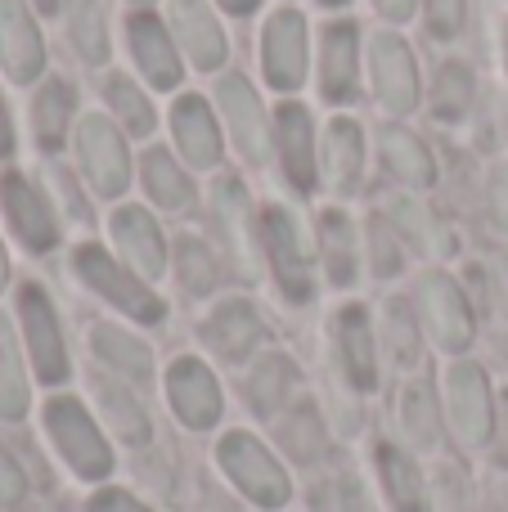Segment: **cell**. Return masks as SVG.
<instances>
[{
	"mask_svg": "<svg viewBox=\"0 0 508 512\" xmlns=\"http://www.w3.org/2000/svg\"><path fill=\"white\" fill-rule=\"evenodd\" d=\"M45 427H50V441L59 445V454L68 459V468L86 481H99L113 472V454H108V441L99 436L95 418L77 405L72 396H54L45 405Z\"/></svg>",
	"mask_w": 508,
	"mask_h": 512,
	"instance_id": "cell-1",
	"label": "cell"
},
{
	"mask_svg": "<svg viewBox=\"0 0 508 512\" xmlns=\"http://www.w3.org/2000/svg\"><path fill=\"white\" fill-rule=\"evenodd\" d=\"M72 265H77V274L90 283V288L99 292V297H108L117 310H126L131 319H144V324H158V319L167 315V306H162L158 292H153L149 283L140 279V274L122 270V265H117L104 248H95V243L77 248V256H72Z\"/></svg>",
	"mask_w": 508,
	"mask_h": 512,
	"instance_id": "cell-2",
	"label": "cell"
},
{
	"mask_svg": "<svg viewBox=\"0 0 508 512\" xmlns=\"http://www.w3.org/2000/svg\"><path fill=\"white\" fill-rule=\"evenodd\" d=\"M221 468L230 472V481L261 508H284L293 486H288V472L275 463V454L261 441H252L248 432H230L221 441Z\"/></svg>",
	"mask_w": 508,
	"mask_h": 512,
	"instance_id": "cell-3",
	"label": "cell"
},
{
	"mask_svg": "<svg viewBox=\"0 0 508 512\" xmlns=\"http://www.w3.org/2000/svg\"><path fill=\"white\" fill-rule=\"evenodd\" d=\"M18 319H23V342L27 355H32L36 378L59 387L68 378V346H63L59 315H54L50 297L36 283H23V292H18Z\"/></svg>",
	"mask_w": 508,
	"mask_h": 512,
	"instance_id": "cell-4",
	"label": "cell"
},
{
	"mask_svg": "<svg viewBox=\"0 0 508 512\" xmlns=\"http://www.w3.org/2000/svg\"><path fill=\"white\" fill-rule=\"evenodd\" d=\"M0 207H5L9 230L23 239L27 252H50L59 243V221L50 212V198L27 176H18V171L0 176Z\"/></svg>",
	"mask_w": 508,
	"mask_h": 512,
	"instance_id": "cell-5",
	"label": "cell"
},
{
	"mask_svg": "<svg viewBox=\"0 0 508 512\" xmlns=\"http://www.w3.org/2000/svg\"><path fill=\"white\" fill-rule=\"evenodd\" d=\"M77 149H81V171L90 176V185L104 198H117L131 180V158L126 144L104 117H81L77 126Z\"/></svg>",
	"mask_w": 508,
	"mask_h": 512,
	"instance_id": "cell-6",
	"label": "cell"
},
{
	"mask_svg": "<svg viewBox=\"0 0 508 512\" xmlns=\"http://www.w3.org/2000/svg\"><path fill=\"white\" fill-rule=\"evenodd\" d=\"M369 59H374V90L387 113H414L419 108V68H414L410 45L396 32H378Z\"/></svg>",
	"mask_w": 508,
	"mask_h": 512,
	"instance_id": "cell-7",
	"label": "cell"
},
{
	"mask_svg": "<svg viewBox=\"0 0 508 512\" xmlns=\"http://www.w3.org/2000/svg\"><path fill=\"white\" fill-rule=\"evenodd\" d=\"M0 68L18 86H32L45 68V41L23 0H0Z\"/></svg>",
	"mask_w": 508,
	"mask_h": 512,
	"instance_id": "cell-8",
	"label": "cell"
},
{
	"mask_svg": "<svg viewBox=\"0 0 508 512\" xmlns=\"http://www.w3.org/2000/svg\"><path fill=\"white\" fill-rule=\"evenodd\" d=\"M167 400L180 423L194 432H207L221 418V387H216L212 369L203 360H189V355L167 369Z\"/></svg>",
	"mask_w": 508,
	"mask_h": 512,
	"instance_id": "cell-9",
	"label": "cell"
},
{
	"mask_svg": "<svg viewBox=\"0 0 508 512\" xmlns=\"http://www.w3.org/2000/svg\"><path fill=\"white\" fill-rule=\"evenodd\" d=\"M261 59H266V81L275 90H297L306 77V18L297 9H279L266 23V45H261Z\"/></svg>",
	"mask_w": 508,
	"mask_h": 512,
	"instance_id": "cell-10",
	"label": "cell"
},
{
	"mask_svg": "<svg viewBox=\"0 0 508 512\" xmlns=\"http://www.w3.org/2000/svg\"><path fill=\"white\" fill-rule=\"evenodd\" d=\"M419 310H423V324L437 337V346L464 351L473 342V310H468L459 283H450L446 274H428L419 283Z\"/></svg>",
	"mask_w": 508,
	"mask_h": 512,
	"instance_id": "cell-11",
	"label": "cell"
},
{
	"mask_svg": "<svg viewBox=\"0 0 508 512\" xmlns=\"http://www.w3.org/2000/svg\"><path fill=\"white\" fill-rule=\"evenodd\" d=\"M261 243H266V252H270V265H275V274H279L284 297L288 301L311 297V265H306L302 239H297V225L288 221V212H279V207L261 212Z\"/></svg>",
	"mask_w": 508,
	"mask_h": 512,
	"instance_id": "cell-12",
	"label": "cell"
},
{
	"mask_svg": "<svg viewBox=\"0 0 508 512\" xmlns=\"http://www.w3.org/2000/svg\"><path fill=\"white\" fill-rule=\"evenodd\" d=\"M216 104H221V113H225V122H230L234 140H239L243 158H248V162H266V153H270V122H266V108H261L257 90H252L243 77H221V86H216Z\"/></svg>",
	"mask_w": 508,
	"mask_h": 512,
	"instance_id": "cell-13",
	"label": "cell"
},
{
	"mask_svg": "<svg viewBox=\"0 0 508 512\" xmlns=\"http://www.w3.org/2000/svg\"><path fill=\"white\" fill-rule=\"evenodd\" d=\"M275 144H279V167L293 180L297 194L315 189V126L302 104H279L275 113Z\"/></svg>",
	"mask_w": 508,
	"mask_h": 512,
	"instance_id": "cell-14",
	"label": "cell"
},
{
	"mask_svg": "<svg viewBox=\"0 0 508 512\" xmlns=\"http://www.w3.org/2000/svg\"><path fill=\"white\" fill-rule=\"evenodd\" d=\"M450 414L468 445H486L495 432V409H491V387L477 364H455L450 369Z\"/></svg>",
	"mask_w": 508,
	"mask_h": 512,
	"instance_id": "cell-15",
	"label": "cell"
},
{
	"mask_svg": "<svg viewBox=\"0 0 508 512\" xmlns=\"http://www.w3.org/2000/svg\"><path fill=\"white\" fill-rule=\"evenodd\" d=\"M360 36L356 23H329L320 41V95L329 104H347L360 77Z\"/></svg>",
	"mask_w": 508,
	"mask_h": 512,
	"instance_id": "cell-16",
	"label": "cell"
},
{
	"mask_svg": "<svg viewBox=\"0 0 508 512\" xmlns=\"http://www.w3.org/2000/svg\"><path fill=\"white\" fill-rule=\"evenodd\" d=\"M171 27L180 32V45L194 59V68L216 72L225 63V32L207 0H171Z\"/></svg>",
	"mask_w": 508,
	"mask_h": 512,
	"instance_id": "cell-17",
	"label": "cell"
},
{
	"mask_svg": "<svg viewBox=\"0 0 508 512\" xmlns=\"http://www.w3.org/2000/svg\"><path fill=\"white\" fill-rule=\"evenodd\" d=\"M126 32H131V54H135V63L144 68V77H149L158 90L176 86L180 81V59H176V45H171L167 27L144 9V14H135L131 23H126Z\"/></svg>",
	"mask_w": 508,
	"mask_h": 512,
	"instance_id": "cell-18",
	"label": "cell"
},
{
	"mask_svg": "<svg viewBox=\"0 0 508 512\" xmlns=\"http://www.w3.org/2000/svg\"><path fill=\"white\" fill-rule=\"evenodd\" d=\"M171 131H176V144L194 167H216L221 162V135H216V117L212 108L198 95H180L176 108H171Z\"/></svg>",
	"mask_w": 508,
	"mask_h": 512,
	"instance_id": "cell-19",
	"label": "cell"
},
{
	"mask_svg": "<svg viewBox=\"0 0 508 512\" xmlns=\"http://www.w3.org/2000/svg\"><path fill=\"white\" fill-rule=\"evenodd\" d=\"M360 176H365V140H360V126L338 117L324 131V180L338 198L356 194Z\"/></svg>",
	"mask_w": 508,
	"mask_h": 512,
	"instance_id": "cell-20",
	"label": "cell"
},
{
	"mask_svg": "<svg viewBox=\"0 0 508 512\" xmlns=\"http://www.w3.org/2000/svg\"><path fill=\"white\" fill-rule=\"evenodd\" d=\"M113 239L117 248L126 252V261L135 265V274L144 279H158L162 265H167V252H162V234L153 225V216L144 207H117L113 212Z\"/></svg>",
	"mask_w": 508,
	"mask_h": 512,
	"instance_id": "cell-21",
	"label": "cell"
},
{
	"mask_svg": "<svg viewBox=\"0 0 508 512\" xmlns=\"http://www.w3.org/2000/svg\"><path fill=\"white\" fill-rule=\"evenodd\" d=\"M203 337L216 355L243 360V355H252V346L266 337V328H261V315L248 306V301H225V306H216L212 319L203 324Z\"/></svg>",
	"mask_w": 508,
	"mask_h": 512,
	"instance_id": "cell-22",
	"label": "cell"
},
{
	"mask_svg": "<svg viewBox=\"0 0 508 512\" xmlns=\"http://www.w3.org/2000/svg\"><path fill=\"white\" fill-rule=\"evenodd\" d=\"M338 351L347 364V378L356 391H374L378 360H374V333H369V315L360 306H347L338 315Z\"/></svg>",
	"mask_w": 508,
	"mask_h": 512,
	"instance_id": "cell-23",
	"label": "cell"
},
{
	"mask_svg": "<svg viewBox=\"0 0 508 512\" xmlns=\"http://www.w3.org/2000/svg\"><path fill=\"white\" fill-rule=\"evenodd\" d=\"M212 212H216V216H212L216 230L225 234V243H230V252H234V261H239V270H252V234H248L252 212H248V194H243L239 180H221V185H216Z\"/></svg>",
	"mask_w": 508,
	"mask_h": 512,
	"instance_id": "cell-24",
	"label": "cell"
},
{
	"mask_svg": "<svg viewBox=\"0 0 508 512\" xmlns=\"http://www.w3.org/2000/svg\"><path fill=\"white\" fill-rule=\"evenodd\" d=\"M383 162L396 180H410V185H432V180H437L432 153L423 149L419 135L401 131V126H387L383 131Z\"/></svg>",
	"mask_w": 508,
	"mask_h": 512,
	"instance_id": "cell-25",
	"label": "cell"
},
{
	"mask_svg": "<svg viewBox=\"0 0 508 512\" xmlns=\"http://www.w3.org/2000/svg\"><path fill=\"white\" fill-rule=\"evenodd\" d=\"M72 104H77V95H72L68 81H45L41 86V95L32 104V126L41 149H59L63 144V135L72 126Z\"/></svg>",
	"mask_w": 508,
	"mask_h": 512,
	"instance_id": "cell-26",
	"label": "cell"
},
{
	"mask_svg": "<svg viewBox=\"0 0 508 512\" xmlns=\"http://www.w3.org/2000/svg\"><path fill=\"white\" fill-rule=\"evenodd\" d=\"M144 189H149L153 203L167 207V212H189V203H194V185H189V176H180V167L171 162V153H162V149L144 153Z\"/></svg>",
	"mask_w": 508,
	"mask_h": 512,
	"instance_id": "cell-27",
	"label": "cell"
},
{
	"mask_svg": "<svg viewBox=\"0 0 508 512\" xmlns=\"http://www.w3.org/2000/svg\"><path fill=\"white\" fill-rule=\"evenodd\" d=\"M27 400H32V391H27V373H23V360H18L14 328L0 315V418L18 423L27 414Z\"/></svg>",
	"mask_w": 508,
	"mask_h": 512,
	"instance_id": "cell-28",
	"label": "cell"
},
{
	"mask_svg": "<svg viewBox=\"0 0 508 512\" xmlns=\"http://www.w3.org/2000/svg\"><path fill=\"white\" fill-rule=\"evenodd\" d=\"M378 468H383L396 512H423V477L410 463V454H401L396 445H378Z\"/></svg>",
	"mask_w": 508,
	"mask_h": 512,
	"instance_id": "cell-29",
	"label": "cell"
},
{
	"mask_svg": "<svg viewBox=\"0 0 508 512\" xmlns=\"http://www.w3.org/2000/svg\"><path fill=\"white\" fill-rule=\"evenodd\" d=\"M90 342H95L99 360H108L113 369H122L126 378H149L153 355H149V346L135 342L131 333H122V328H113V324H99L95 333H90Z\"/></svg>",
	"mask_w": 508,
	"mask_h": 512,
	"instance_id": "cell-30",
	"label": "cell"
},
{
	"mask_svg": "<svg viewBox=\"0 0 508 512\" xmlns=\"http://www.w3.org/2000/svg\"><path fill=\"white\" fill-rule=\"evenodd\" d=\"M293 364L284 360V355H266V360L252 369L248 378V405L257 409V414H279V405L288 400V387H293Z\"/></svg>",
	"mask_w": 508,
	"mask_h": 512,
	"instance_id": "cell-31",
	"label": "cell"
},
{
	"mask_svg": "<svg viewBox=\"0 0 508 512\" xmlns=\"http://www.w3.org/2000/svg\"><path fill=\"white\" fill-rule=\"evenodd\" d=\"M68 36L90 63H104L108 59L104 5H99V0H72L68 5Z\"/></svg>",
	"mask_w": 508,
	"mask_h": 512,
	"instance_id": "cell-32",
	"label": "cell"
},
{
	"mask_svg": "<svg viewBox=\"0 0 508 512\" xmlns=\"http://www.w3.org/2000/svg\"><path fill=\"white\" fill-rule=\"evenodd\" d=\"M320 243H324V265H329L333 283H347L351 270H356L360 252H356V239H351V225L342 221L338 212H329L320 221Z\"/></svg>",
	"mask_w": 508,
	"mask_h": 512,
	"instance_id": "cell-33",
	"label": "cell"
},
{
	"mask_svg": "<svg viewBox=\"0 0 508 512\" xmlns=\"http://www.w3.org/2000/svg\"><path fill=\"white\" fill-rule=\"evenodd\" d=\"M432 99H437V117L446 122H459L473 108V72L464 63H446L437 72V86H432Z\"/></svg>",
	"mask_w": 508,
	"mask_h": 512,
	"instance_id": "cell-34",
	"label": "cell"
},
{
	"mask_svg": "<svg viewBox=\"0 0 508 512\" xmlns=\"http://www.w3.org/2000/svg\"><path fill=\"white\" fill-rule=\"evenodd\" d=\"M99 400H104V414H108V423L117 427V436H122V441H131V445L149 441V414L140 409V400H135L131 391L104 387V391H99Z\"/></svg>",
	"mask_w": 508,
	"mask_h": 512,
	"instance_id": "cell-35",
	"label": "cell"
},
{
	"mask_svg": "<svg viewBox=\"0 0 508 512\" xmlns=\"http://www.w3.org/2000/svg\"><path fill=\"white\" fill-rule=\"evenodd\" d=\"M104 95H108L113 113L122 117L131 135H149V131H153V108L144 104V95H140V90H135L126 77H108V81H104Z\"/></svg>",
	"mask_w": 508,
	"mask_h": 512,
	"instance_id": "cell-36",
	"label": "cell"
},
{
	"mask_svg": "<svg viewBox=\"0 0 508 512\" xmlns=\"http://www.w3.org/2000/svg\"><path fill=\"white\" fill-rule=\"evenodd\" d=\"M405 432H410L414 445H437V405H432V387L428 382H414L405 391Z\"/></svg>",
	"mask_w": 508,
	"mask_h": 512,
	"instance_id": "cell-37",
	"label": "cell"
},
{
	"mask_svg": "<svg viewBox=\"0 0 508 512\" xmlns=\"http://www.w3.org/2000/svg\"><path fill=\"white\" fill-rule=\"evenodd\" d=\"M176 270H180V283H185L189 292H212L216 283V256L203 248L198 239H185L176 252Z\"/></svg>",
	"mask_w": 508,
	"mask_h": 512,
	"instance_id": "cell-38",
	"label": "cell"
},
{
	"mask_svg": "<svg viewBox=\"0 0 508 512\" xmlns=\"http://www.w3.org/2000/svg\"><path fill=\"white\" fill-rule=\"evenodd\" d=\"M284 445L297 454V459H315V454H320L324 432H320V423H315L311 409H302L293 423H284Z\"/></svg>",
	"mask_w": 508,
	"mask_h": 512,
	"instance_id": "cell-39",
	"label": "cell"
},
{
	"mask_svg": "<svg viewBox=\"0 0 508 512\" xmlns=\"http://www.w3.org/2000/svg\"><path fill=\"white\" fill-rule=\"evenodd\" d=\"M423 14H428V32L450 41V36L464 32V18H468V5L464 0H423Z\"/></svg>",
	"mask_w": 508,
	"mask_h": 512,
	"instance_id": "cell-40",
	"label": "cell"
},
{
	"mask_svg": "<svg viewBox=\"0 0 508 512\" xmlns=\"http://www.w3.org/2000/svg\"><path fill=\"white\" fill-rule=\"evenodd\" d=\"M392 212H396V221H401L428 252H446V234L437 230V221H428V212H423L419 203H396Z\"/></svg>",
	"mask_w": 508,
	"mask_h": 512,
	"instance_id": "cell-41",
	"label": "cell"
},
{
	"mask_svg": "<svg viewBox=\"0 0 508 512\" xmlns=\"http://www.w3.org/2000/svg\"><path fill=\"white\" fill-rule=\"evenodd\" d=\"M387 337H392L396 360L414 364V355H419V342H414V319L405 315L401 301H392V306H387Z\"/></svg>",
	"mask_w": 508,
	"mask_h": 512,
	"instance_id": "cell-42",
	"label": "cell"
},
{
	"mask_svg": "<svg viewBox=\"0 0 508 512\" xmlns=\"http://www.w3.org/2000/svg\"><path fill=\"white\" fill-rule=\"evenodd\" d=\"M23 495H27V477H23V468H18V463L9 459V450L0 445V504H18Z\"/></svg>",
	"mask_w": 508,
	"mask_h": 512,
	"instance_id": "cell-43",
	"label": "cell"
},
{
	"mask_svg": "<svg viewBox=\"0 0 508 512\" xmlns=\"http://www.w3.org/2000/svg\"><path fill=\"white\" fill-rule=\"evenodd\" d=\"M90 512H153V508H144L140 499H131L126 490H99V495L90 499Z\"/></svg>",
	"mask_w": 508,
	"mask_h": 512,
	"instance_id": "cell-44",
	"label": "cell"
},
{
	"mask_svg": "<svg viewBox=\"0 0 508 512\" xmlns=\"http://www.w3.org/2000/svg\"><path fill=\"white\" fill-rule=\"evenodd\" d=\"M491 207H495V221H500V230H508V171L491 180Z\"/></svg>",
	"mask_w": 508,
	"mask_h": 512,
	"instance_id": "cell-45",
	"label": "cell"
},
{
	"mask_svg": "<svg viewBox=\"0 0 508 512\" xmlns=\"http://www.w3.org/2000/svg\"><path fill=\"white\" fill-rule=\"evenodd\" d=\"M374 5H378V14L392 18V23H405V18L414 14V0H374Z\"/></svg>",
	"mask_w": 508,
	"mask_h": 512,
	"instance_id": "cell-46",
	"label": "cell"
},
{
	"mask_svg": "<svg viewBox=\"0 0 508 512\" xmlns=\"http://www.w3.org/2000/svg\"><path fill=\"white\" fill-rule=\"evenodd\" d=\"M9 153H14V122H9V108L0 99V158H9Z\"/></svg>",
	"mask_w": 508,
	"mask_h": 512,
	"instance_id": "cell-47",
	"label": "cell"
},
{
	"mask_svg": "<svg viewBox=\"0 0 508 512\" xmlns=\"http://www.w3.org/2000/svg\"><path fill=\"white\" fill-rule=\"evenodd\" d=\"M342 508H347V512H369L365 490H360V486H347V490H342Z\"/></svg>",
	"mask_w": 508,
	"mask_h": 512,
	"instance_id": "cell-48",
	"label": "cell"
},
{
	"mask_svg": "<svg viewBox=\"0 0 508 512\" xmlns=\"http://www.w3.org/2000/svg\"><path fill=\"white\" fill-rule=\"evenodd\" d=\"M221 5L230 9V14H239V18H243V14H252V9H257L261 0H221Z\"/></svg>",
	"mask_w": 508,
	"mask_h": 512,
	"instance_id": "cell-49",
	"label": "cell"
},
{
	"mask_svg": "<svg viewBox=\"0 0 508 512\" xmlns=\"http://www.w3.org/2000/svg\"><path fill=\"white\" fill-rule=\"evenodd\" d=\"M9 283V256H5V243H0V288Z\"/></svg>",
	"mask_w": 508,
	"mask_h": 512,
	"instance_id": "cell-50",
	"label": "cell"
},
{
	"mask_svg": "<svg viewBox=\"0 0 508 512\" xmlns=\"http://www.w3.org/2000/svg\"><path fill=\"white\" fill-rule=\"evenodd\" d=\"M36 9H45V14H54V9H59V0H36Z\"/></svg>",
	"mask_w": 508,
	"mask_h": 512,
	"instance_id": "cell-51",
	"label": "cell"
},
{
	"mask_svg": "<svg viewBox=\"0 0 508 512\" xmlns=\"http://www.w3.org/2000/svg\"><path fill=\"white\" fill-rule=\"evenodd\" d=\"M320 5H347V0H320Z\"/></svg>",
	"mask_w": 508,
	"mask_h": 512,
	"instance_id": "cell-52",
	"label": "cell"
},
{
	"mask_svg": "<svg viewBox=\"0 0 508 512\" xmlns=\"http://www.w3.org/2000/svg\"><path fill=\"white\" fill-rule=\"evenodd\" d=\"M504 409H508V400H504ZM500 463H508V450H504V454H500Z\"/></svg>",
	"mask_w": 508,
	"mask_h": 512,
	"instance_id": "cell-53",
	"label": "cell"
},
{
	"mask_svg": "<svg viewBox=\"0 0 508 512\" xmlns=\"http://www.w3.org/2000/svg\"><path fill=\"white\" fill-rule=\"evenodd\" d=\"M135 5H144V9H149V5H153V0H135Z\"/></svg>",
	"mask_w": 508,
	"mask_h": 512,
	"instance_id": "cell-54",
	"label": "cell"
}]
</instances>
